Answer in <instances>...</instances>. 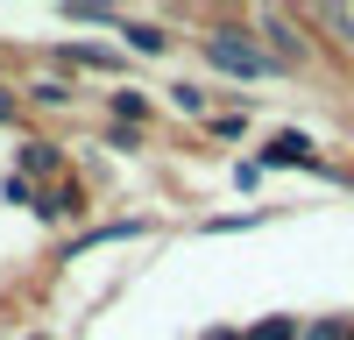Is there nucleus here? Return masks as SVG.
Wrapping results in <instances>:
<instances>
[{"instance_id": "nucleus-4", "label": "nucleus", "mask_w": 354, "mask_h": 340, "mask_svg": "<svg viewBox=\"0 0 354 340\" xmlns=\"http://www.w3.org/2000/svg\"><path fill=\"white\" fill-rule=\"evenodd\" d=\"M121 36H128V50H142V57H156V50H163V28H149V21H128Z\"/></svg>"}, {"instance_id": "nucleus-5", "label": "nucleus", "mask_w": 354, "mask_h": 340, "mask_svg": "<svg viewBox=\"0 0 354 340\" xmlns=\"http://www.w3.org/2000/svg\"><path fill=\"white\" fill-rule=\"evenodd\" d=\"M241 340H298V319H262V326L241 333Z\"/></svg>"}, {"instance_id": "nucleus-12", "label": "nucleus", "mask_w": 354, "mask_h": 340, "mask_svg": "<svg viewBox=\"0 0 354 340\" xmlns=\"http://www.w3.org/2000/svg\"><path fill=\"white\" fill-rule=\"evenodd\" d=\"M36 340H43V333H36Z\"/></svg>"}, {"instance_id": "nucleus-10", "label": "nucleus", "mask_w": 354, "mask_h": 340, "mask_svg": "<svg viewBox=\"0 0 354 340\" xmlns=\"http://www.w3.org/2000/svg\"><path fill=\"white\" fill-rule=\"evenodd\" d=\"M205 340H241V333H205Z\"/></svg>"}, {"instance_id": "nucleus-11", "label": "nucleus", "mask_w": 354, "mask_h": 340, "mask_svg": "<svg viewBox=\"0 0 354 340\" xmlns=\"http://www.w3.org/2000/svg\"><path fill=\"white\" fill-rule=\"evenodd\" d=\"M347 340H354V326H347Z\"/></svg>"}, {"instance_id": "nucleus-7", "label": "nucleus", "mask_w": 354, "mask_h": 340, "mask_svg": "<svg viewBox=\"0 0 354 340\" xmlns=\"http://www.w3.org/2000/svg\"><path fill=\"white\" fill-rule=\"evenodd\" d=\"M298 340H347V326H340V319H312Z\"/></svg>"}, {"instance_id": "nucleus-8", "label": "nucleus", "mask_w": 354, "mask_h": 340, "mask_svg": "<svg viewBox=\"0 0 354 340\" xmlns=\"http://www.w3.org/2000/svg\"><path fill=\"white\" fill-rule=\"evenodd\" d=\"M170 93H177V106H185V113H205V93H198V85H170Z\"/></svg>"}, {"instance_id": "nucleus-2", "label": "nucleus", "mask_w": 354, "mask_h": 340, "mask_svg": "<svg viewBox=\"0 0 354 340\" xmlns=\"http://www.w3.org/2000/svg\"><path fill=\"white\" fill-rule=\"evenodd\" d=\"M262 163H290V170H312L319 156H312V142H305V135H277L270 149H262Z\"/></svg>"}, {"instance_id": "nucleus-1", "label": "nucleus", "mask_w": 354, "mask_h": 340, "mask_svg": "<svg viewBox=\"0 0 354 340\" xmlns=\"http://www.w3.org/2000/svg\"><path fill=\"white\" fill-rule=\"evenodd\" d=\"M205 57H213L220 71H234V78H262V71H270V57H262L248 36H234V28H220V36L205 43Z\"/></svg>"}, {"instance_id": "nucleus-3", "label": "nucleus", "mask_w": 354, "mask_h": 340, "mask_svg": "<svg viewBox=\"0 0 354 340\" xmlns=\"http://www.w3.org/2000/svg\"><path fill=\"white\" fill-rule=\"evenodd\" d=\"M43 170H57V149L50 142H28L21 149V178H43Z\"/></svg>"}, {"instance_id": "nucleus-6", "label": "nucleus", "mask_w": 354, "mask_h": 340, "mask_svg": "<svg viewBox=\"0 0 354 340\" xmlns=\"http://www.w3.org/2000/svg\"><path fill=\"white\" fill-rule=\"evenodd\" d=\"M113 113H121V128H135L149 106H142V93H113Z\"/></svg>"}, {"instance_id": "nucleus-9", "label": "nucleus", "mask_w": 354, "mask_h": 340, "mask_svg": "<svg viewBox=\"0 0 354 340\" xmlns=\"http://www.w3.org/2000/svg\"><path fill=\"white\" fill-rule=\"evenodd\" d=\"M0 121H15V100H8V93H0Z\"/></svg>"}]
</instances>
